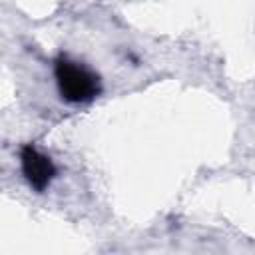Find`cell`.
Here are the masks:
<instances>
[{
    "mask_svg": "<svg viewBox=\"0 0 255 255\" xmlns=\"http://www.w3.org/2000/svg\"><path fill=\"white\" fill-rule=\"evenodd\" d=\"M56 80L62 98L72 104L88 102L98 94V78L78 62L60 60L56 64Z\"/></svg>",
    "mask_w": 255,
    "mask_h": 255,
    "instance_id": "cell-1",
    "label": "cell"
},
{
    "mask_svg": "<svg viewBox=\"0 0 255 255\" xmlns=\"http://www.w3.org/2000/svg\"><path fill=\"white\" fill-rule=\"evenodd\" d=\"M22 169H24V175L28 177L30 185H34L36 189H44L54 175L52 161L32 147H26L22 153Z\"/></svg>",
    "mask_w": 255,
    "mask_h": 255,
    "instance_id": "cell-2",
    "label": "cell"
}]
</instances>
